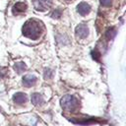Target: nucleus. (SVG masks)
Returning a JSON list of instances; mask_svg holds the SVG:
<instances>
[{
  "mask_svg": "<svg viewBox=\"0 0 126 126\" xmlns=\"http://www.w3.org/2000/svg\"><path fill=\"white\" fill-rule=\"evenodd\" d=\"M23 33L27 37H30L32 39H36L39 37L42 27L41 24L35 20H30L26 22V24L23 26Z\"/></svg>",
  "mask_w": 126,
  "mask_h": 126,
  "instance_id": "nucleus-1",
  "label": "nucleus"
},
{
  "mask_svg": "<svg viewBox=\"0 0 126 126\" xmlns=\"http://www.w3.org/2000/svg\"><path fill=\"white\" fill-rule=\"evenodd\" d=\"M60 104H61L62 108L67 111H75L79 107L80 101L76 96H74L72 94H66L61 98Z\"/></svg>",
  "mask_w": 126,
  "mask_h": 126,
  "instance_id": "nucleus-2",
  "label": "nucleus"
},
{
  "mask_svg": "<svg viewBox=\"0 0 126 126\" xmlns=\"http://www.w3.org/2000/svg\"><path fill=\"white\" fill-rule=\"evenodd\" d=\"M52 4L51 0H33V6L36 10L44 11L48 9Z\"/></svg>",
  "mask_w": 126,
  "mask_h": 126,
  "instance_id": "nucleus-3",
  "label": "nucleus"
},
{
  "mask_svg": "<svg viewBox=\"0 0 126 126\" xmlns=\"http://www.w3.org/2000/svg\"><path fill=\"white\" fill-rule=\"evenodd\" d=\"M89 34V29L85 24H80L76 28V36L78 38H86Z\"/></svg>",
  "mask_w": 126,
  "mask_h": 126,
  "instance_id": "nucleus-4",
  "label": "nucleus"
},
{
  "mask_svg": "<svg viewBox=\"0 0 126 126\" xmlns=\"http://www.w3.org/2000/svg\"><path fill=\"white\" fill-rule=\"evenodd\" d=\"M36 77L33 75H27L23 78V85L27 88H30L32 86H33L36 83Z\"/></svg>",
  "mask_w": 126,
  "mask_h": 126,
  "instance_id": "nucleus-5",
  "label": "nucleus"
},
{
  "mask_svg": "<svg viewBox=\"0 0 126 126\" xmlns=\"http://www.w3.org/2000/svg\"><path fill=\"white\" fill-rule=\"evenodd\" d=\"M26 10H27V4H25V3H23V2H18V3H16V4L13 6V9H12L14 15L24 13Z\"/></svg>",
  "mask_w": 126,
  "mask_h": 126,
  "instance_id": "nucleus-6",
  "label": "nucleus"
},
{
  "mask_svg": "<svg viewBox=\"0 0 126 126\" xmlns=\"http://www.w3.org/2000/svg\"><path fill=\"white\" fill-rule=\"evenodd\" d=\"M77 10H78V12H79L80 15L85 16V15H87V14L90 13V11H91V6H90L89 4H87V3H85V2H82V3H80V4L77 6Z\"/></svg>",
  "mask_w": 126,
  "mask_h": 126,
  "instance_id": "nucleus-7",
  "label": "nucleus"
},
{
  "mask_svg": "<svg viewBox=\"0 0 126 126\" xmlns=\"http://www.w3.org/2000/svg\"><path fill=\"white\" fill-rule=\"evenodd\" d=\"M13 100H14L15 103L22 105V104H24V103L27 101V95H26V94H24V93H17V94H14Z\"/></svg>",
  "mask_w": 126,
  "mask_h": 126,
  "instance_id": "nucleus-8",
  "label": "nucleus"
},
{
  "mask_svg": "<svg viewBox=\"0 0 126 126\" xmlns=\"http://www.w3.org/2000/svg\"><path fill=\"white\" fill-rule=\"evenodd\" d=\"M31 98H32V102L34 105H36V106L42 105L43 102H44V99H43L42 95L39 94H37V93L32 94V96H31Z\"/></svg>",
  "mask_w": 126,
  "mask_h": 126,
  "instance_id": "nucleus-9",
  "label": "nucleus"
},
{
  "mask_svg": "<svg viewBox=\"0 0 126 126\" xmlns=\"http://www.w3.org/2000/svg\"><path fill=\"white\" fill-rule=\"evenodd\" d=\"M14 69H15V71H17L18 74H21L22 72H24L27 69V66L24 62H17L14 64Z\"/></svg>",
  "mask_w": 126,
  "mask_h": 126,
  "instance_id": "nucleus-10",
  "label": "nucleus"
},
{
  "mask_svg": "<svg viewBox=\"0 0 126 126\" xmlns=\"http://www.w3.org/2000/svg\"><path fill=\"white\" fill-rule=\"evenodd\" d=\"M115 34H116V30L114 28H109L107 30L106 33H105V36H106V38L108 40H110V39H112L115 36Z\"/></svg>",
  "mask_w": 126,
  "mask_h": 126,
  "instance_id": "nucleus-11",
  "label": "nucleus"
},
{
  "mask_svg": "<svg viewBox=\"0 0 126 126\" xmlns=\"http://www.w3.org/2000/svg\"><path fill=\"white\" fill-rule=\"evenodd\" d=\"M61 15H62V11H61L60 9H56V10L51 14V17L54 18V19H59V18L61 17Z\"/></svg>",
  "mask_w": 126,
  "mask_h": 126,
  "instance_id": "nucleus-12",
  "label": "nucleus"
},
{
  "mask_svg": "<svg viewBox=\"0 0 126 126\" xmlns=\"http://www.w3.org/2000/svg\"><path fill=\"white\" fill-rule=\"evenodd\" d=\"M52 75H53V71L51 69H45V71H44V78L46 80L47 79H51Z\"/></svg>",
  "mask_w": 126,
  "mask_h": 126,
  "instance_id": "nucleus-13",
  "label": "nucleus"
},
{
  "mask_svg": "<svg viewBox=\"0 0 126 126\" xmlns=\"http://www.w3.org/2000/svg\"><path fill=\"white\" fill-rule=\"evenodd\" d=\"M101 6H104V7H109L111 5V0H99Z\"/></svg>",
  "mask_w": 126,
  "mask_h": 126,
  "instance_id": "nucleus-14",
  "label": "nucleus"
},
{
  "mask_svg": "<svg viewBox=\"0 0 126 126\" xmlns=\"http://www.w3.org/2000/svg\"><path fill=\"white\" fill-rule=\"evenodd\" d=\"M7 75V69L4 67H0V79L4 78Z\"/></svg>",
  "mask_w": 126,
  "mask_h": 126,
  "instance_id": "nucleus-15",
  "label": "nucleus"
}]
</instances>
